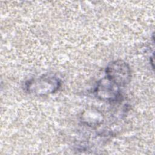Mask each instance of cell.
I'll return each instance as SVG.
<instances>
[{
	"instance_id": "obj_1",
	"label": "cell",
	"mask_w": 155,
	"mask_h": 155,
	"mask_svg": "<svg viewBox=\"0 0 155 155\" xmlns=\"http://www.w3.org/2000/svg\"><path fill=\"white\" fill-rule=\"evenodd\" d=\"M61 85V81L58 76L54 74L47 73L26 81L25 89L30 94L43 96L56 92Z\"/></svg>"
},
{
	"instance_id": "obj_2",
	"label": "cell",
	"mask_w": 155,
	"mask_h": 155,
	"mask_svg": "<svg viewBox=\"0 0 155 155\" xmlns=\"http://www.w3.org/2000/svg\"><path fill=\"white\" fill-rule=\"evenodd\" d=\"M106 77L119 87L127 85L131 81V73L129 65L118 59L108 64L105 69Z\"/></svg>"
},
{
	"instance_id": "obj_3",
	"label": "cell",
	"mask_w": 155,
	"mask_h": 155,
	"mask_svg": "<svg viewBox=\"0 0 155 155\" xmlns=\"http://www.w3.org/2000/svg\"><path fill=\"white\" fill-rule=\"evenodd\" d=\"M94 93L98 99L108 102L118 101L121 97L119 87L107 77L97 82Z\"/></svg>"
},
{
	"instance_id": "obj_4",
	"label": "cell",
	"mask_w": 155,
	"mask_h": 155,
	"mask_svg": "<svg viewBox=\"0 0 155 155\" xmlns=\"http://www.w3.org/2000/svg\"><path fill=\"white\" fill-rule=\"evenodd\" d=\"M92 116L87 112L84 111L83 114L82 115V122L85 123V124L89 125L90 127H93L96 125L101 124L102 121V116L101 113L97 111H93L92 110Z\"/></svg>"
}]
</instances>
